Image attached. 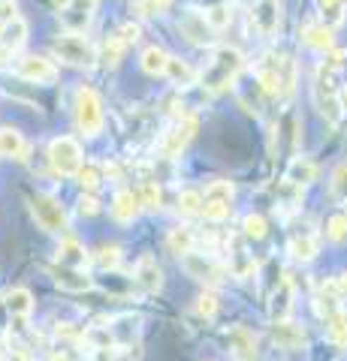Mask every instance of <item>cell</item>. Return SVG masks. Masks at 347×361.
Masks as SVG:
<instances>
[{"instance_id":"6da1fadb","label":"cell","mask_w":347,"mask_h":361,"mask_svg":"<svg viewBox=\"0 0 347 361\" xmlns=\"http://www.w3.org/2000/svg\"><path fill=\"white\" fill-rule=\"evenodd\" d=\"M314 106L323 118H327V123H332V127H339L341 118H344V106H341V87H339V73L329 70L327 63L317 66L314 73Z\"/></svg>"},{"instance_id":"7a4b0ae2","label":"cell","mask_w":347,"mask_h":361,"mask_svg":"<svg viewBox=\"0 0 347 361\" xmlns=\"http://www.w3.org/2000/svg\"><path fill=\"white\" fill-rule=\"evenodd\" d=\"M245 66V54L239 49H233V45H218L215 51H211V63L203 70V87L208 90H223L236 82V75L242 73Z\"/></svg>"},{"instance_id":"3957f363","label":"cell","mask_w":347,"mask_h":361,"mask_svg":"<svg viewBox=\"0 0 347 361\" xmlns=\"http://www.w3.org/2000/svg\"><path fill=\"white\" fill-rule=\"evenodd\" d=\"M49 163L61 178H73L82 169V148L70 135H61L49 145Z\"/></svg>"},{"instance_id":"277c9868","label":"cell","mask_w":347,"mask_h":361,"mask_svg":"<svg viewBox=\"0 0 347 361\" xmlns=\"http://www.w3.org/2000/svg\"><path fill=\"white\" fill-rule=\"evenodd\" d=\"M76 123L85 135H97L103 130V103L91 87L76 90Z\"/></svg>"},{"instance_id":"5b68a950","label":"cell","mask_w":347,"mask_h":361,"mask_svg":"<svg viewBox=\"0 0 347 361\" xmlns=\"http://www.w3.org/2000/svg\"><path fill=\"white\" fill-rule=\"evenodd\" d=\"M52 49L61 61L73 63V66H94V61H97L94 45L85 37H79V33H64V37H58L52 42Z\"/></svg>"},{"instance_id":"8992f818","label":"cell","mask_w":347,"mask_h":361,"mask_svg":"<svg viewBox=\"0 0 347 361\" xmlns=\"http://www.w3.org/2000/svg\"><path fill=\"white\" fill-rule=\"evenodd\" d=\"M30 214L46 232H64L66 229V211L52 193H37L30 196Z\"/></svg>"},{"instance_id":"52a82bcc","label":"cell","mask_w":347,"mask_h":361,"mask_svg":"<svg viewBox=\"0 0 347 361\" xmlns=\"http://www.w3.org/2000/svg\"><path fill=\"white\" fill-rule=\"evenodd\" d=\"M182 268L194 280H199V283H206V286H220L223 280H227V268L218 265L215 259L206 256V253H187V256H182Z\"/></svg>"},{"instance_id":"ba28073f","label":"cell","mask_w":347,"mask_h":361,"mask_svg":"<svg viewBox=\"0 0 347 361\" xmlns=\"http://www.w3.org/2000/svg\"><path fill=\"white\" fill-rule=\"evenodd\" d=\"M16 75L25 78V82H33V85H52L54 78H58V66L49 58H42V54H25V58H18V63H16Z\"/></svg>"},{"instance_id":"9c48e42d","label":"cell","mask_w":347,"mask_h":361,"mask_svg":"<svg viewBox=\"0 0 347 361\" xmlns=\"http://www.w3.org/2000/svg\"><path fill=\"white\" fill-rule=\"evenodd\" d=\"M194 133H196V118H184L182 123H178V127H172L170 133L163 135L160 154H163V157H170V160L182 157V151L187 148V142L194 139Z\"/></svg>"},{"instance_id":"30bf717a","label":"cell","mask_w":347,"mask_h":361,"mask_svg":"<svg viewBox=\"0 0 347 361\" xmlns=\"http://www.w3.org/2000/svg\"><path fill=\"white\" fill-rule=\"evenodd\" d=\"M178 27H182L184 37L194 42V45H208L211 42V30L208 21L203 13H196V9H187V13H182V18H178Z\"/></svg>"},{"instance_id":"8fae6325","label":"cell","mask_w":347,"mask_h":361,"mask_svg":"<svg viewBox=\"0 0 347 361\" xmlns=\"http://www.w3.org/2000/svg\"><path fill=\"white\" fill-rule=\"evenodd\" d=\"M133 280H136L145 292H158L163 286V271L158 265V259L148 256V253L139 256V262L133 265Z\"/></svg>"},{"instance_id":"7c38bea8","label":"cell","mask_w":347,"mask_h":361,"mask_svg":"<svg viewBox=\"0 0 347 361\" xmlns=\"http://www.w3.org/2000/svg\"><path fill=\"white\" fill-rule=\"evenodd\" d=\"M293 283L284 277L281 283L275 286V292H272V301H269V316H272V322H284V319H290V313H293Z\"/></svg>"},{"instance_id":"4fadbf2b","label":"cell","mask_w":347,"mask_h":361,"mask_svg":"<svg viewBox=\"0 0 347 361\" xmlns=\"http://www.w3.org/2000/svg\"><path fill=\"white\" fill-rule=\"evenodd\" d=\"M251 21L254 27L263 33V37H272L278 30V21H281V9H278V0H260L251 9Z\"/></svg>"},{"instance_id":"5bb4252c","label":"cell","mask_w":347,"mask_h":361,"mask_svg":"<svg viewBox=\"0 0 347 361\" xmlns=\"http://www.w3.org/2000/svg\"><path fill=\"white\" fill-rule=\"evenodd\" d=\"M139 214H142L139 193H133V190H118L115 199H112V217L118 223H133Z\"/></svg>"},{"instance_id":"9a60e30c","label":"cell","mask_w":347,"mask_h":361,"mask_svg":"<svg viewBox=\"0 0 347 361\" xmlns=\"http://www.w3.org/2000/svg\"><path fill=\"white\" fill-rule=\"evenodd\" d=\"M272 341L281 346V349H287V353H296V349L305 346V331H302L296 322L284 319V322H275L272 325Z\"/></svg>"},{"instance_id":"2e32d148","label":"cell","mask_w":347,"mask_h":361,"mask_svg":"<svg viewBox=\"0 0 347 361\" xmlns=\"http://www.w3.org/2000/svg\"><path fill=\"white\" fill-rule=\"evenodd\" d=\"M30 145L25 142V135L13 127H0V157H9V160H28Z\"/></svg>"},{"instance_id":"e0dca14e","label":"cell","mask_w":347,"mask_h":361,"mask_svg":"<svg viewBox=\"0 0 347 361\" xmlns=\"http://www.w3.org/2000/svg\"><path fill=\"white\" fill-rule=\"evenodd\" d=\"M266 63H257V82L269 97H281V61L263 58Z\"/></svg>"},{"instance_id":"ac0fdd59","label":"cell","mask_w":347,"mask_h":361,"mask_svg":"<svg viewBox=\"0 0 347 361\" xmlns=\"http://www.w3.org/2000/svg\"><path fill=\"white\" fill-rule=\"evenodd\" d=\"M94 4H97V0H70V6L61 9V13H64V25L73 27V30L88 27V21H91V16H94Z\"/></svg>"},{"instance_id":"d6986e66","label":"cell","mask_w":347,"mask_h":361,"mask_svg":"<svg viewBox=\"0 0 347 361\" xmlns=\"http://www.w3.org/2000/svg\"><path fill=\"white\" fill-rule=\"evenodd\" d=\"M25 39H28V25H25V18L21 16L0 27V49L9 51V54L18 51L21 45H25Z\"/></svg>"},{"instance_id":"ffe728a7","label":"cell","mask_w":347,"mask_h":361,"mask_svg":"<svg viewBox=\"0 0 347 361\" xmlns=\"http://www.w3.org/2000/svg\"><path fill=\"white\" fill-rule=\"evenodd\" d=\"M52 274H54V283H58L61 289H66V292H85V289H91V277L82 274L79 268H64V265H58Z\"/></svg>"},{"instance_id":"44dd1931","label":"cell","mask_w":347,"mask_h":361,"mask_svg":"<svg viewBox=\"0 0 347 361\" xmlns=\"http://www.w3.org/2000/svg\"><path fill=\"white\" fill-rule=\"evenodd\" d=\"M85 259H88V250H85L82 241L64 238V241L58 244V262H61L64 268H82Z\"/></svg>"},{"instance_id":"7402d4cb","label":"cell","mask_w":347,"mask_h":361,"mask_svg":"<svg viewBox=\"0 0 347 361\" xmlns=\"http://www.w3.org/2000/svg\"><path fill=\"white\" fill-rule=\"evenodd\" d=\"M299 37L305 39V45H311V49L317 51H329L335 49V39H332V30L327 25H305L299 30Z\"/></svg>"},{"instance_id":"603a6c76","label":"cell","mask_w":347,"mask_h":361,"mask_svg":"<svg viewBox=\"0 0 347 361\" xmlns=\"http://www.w3.org/2000/svg\"><path fill=\"white\" fill-rule=\"evenodd\" d=\"M6 310L13 313V316H30L33 313V295H30V289L25 286H13V289H6Z\"/></svg>"},{"instance_id":"cb8c5ba5","label":"cell","mask_w":347,"mask_h":361,"mask_svg":"<svg viewBox=\"0 0 347 361\" xmlns=\"http://www.w3.org/2000/svg\"><path fill=\"white\" fill-rule=\"evenodd\" d=\"M166 244H170L172 253L187 256V253H194L196 235H194V229H190V226H175V229H170V235H166Z\"/></svg>"},{"instance_id":"d4e9b609","label":"cell","mask_w":347,"mask_h":361,"mask_svg":"<svg viewBox=\"0 0 347 361\" xmlns=\"http://www.w3.org/2000/svg\"><path fill=\"white\" fill-rule=\"evenodd\" d=\"M230 346L242 361H254L257 358V343H254V334L248 329H233L230 334Z\"/></svg>"},{"instance_id":"484cf974","label":"cell","mask_w":347,"mask_h":361,"mask_svg":"<svg viewBox=\"0 0 347 361\" xmlns=\"http://www.w3.org/2000/svg\"><path fill=\"white\" fill-rule=\"evenodd\" d=\"M142 70L148 75H163L166 73V63H170V54H166V49H160V45H148V49L142 51Z\"/></svg>"},{"instance_id":"4316f807","label":"cell","mask_w":347,"mask_h":361,"mask_svg":"<svg viewBox=\"0 0 347 361\" xmlns=\"http://www.w3.org/2000/svg\"><path fill=\"white\" fill-rule=\"evenodd\" d=\"M290 256L299 259V262H311V259L317 256V238L311 232L293 235V238H290Z\"/></svg>"},{"instance_id":"83f0119b","label":"cell","mask_w":347,"mask_h":361,"mask_svg":"<svg viewBox=\"0 0 347 361\" xmlns=\"http://www.w3.org/2000/svg\"><path fill=\"white\" fill-rule=\"evenodd\" d=\"M314 178H317V166L308 163V160H302V157H296V160L290 163V169H287V184L305 187V184H311Z\"/></svg>"},{"instance_id":"f1b7e54d","label":"cell","mask_w":347,"mask_h":361,"mask_svg":"<svg viewBox=\"0 0 347 361\" xmlns=\"http://www.w3.org/2000/svg\"><path fill=\"white\" fill-rule=\"evenodd\" d=\"M124 49H127V45L121 42L118 33H115V37H106L103 51H100V61H103L106 70H115V66L121 63V58H124Z\"/></svg>"},{"instance_id":"f546056e","label":"cell","mask_w":347,"mask_h":361,"mask_svg":"<svg viewBox=\"0 0 347 361\" xmlns=\"http://www.w3.org/2000/svg\"><path fill=\"white\" fill-rule=\"evenodd\" d=\"M233 277H251L257 274V262L242 250V241H233Z\"/></svg>"},{"instance_id":"4dcf8cb0","label":"cell","mask_w":347,"mask_h":361,"mask_svg":"<svg viewBox=\"0 0 347 361\" xmlns=\"http://www.w3.org/2000/svg\"><path fill=\"white\" fill-rule=\"evenodd\" d=\"M163 75H170L172 78V85H178V87H190L194 85V70L184 63V61H178V58H170V63H166V73Z\"/></svg>"},{"instance_id":"1f68e13d","label":"cell","mask_w":347,"mask_h":361,"mask_svg":"<svg viewBox=\"0 0 347 361\" xmlns=\"http://www.w3.org/2000/svg\"><path fill=\"white\" fill-rule=\"evenodd\" d=\"M327 331L332 337V343L347 346V313L344 310H335L327 316Z\"/></svg>"},{"instance_id":"d6a6232c","label":"cell","mask_w":347,"mask_h":361,"mask_svg":"<svg viewBox=\"0 0 347 361\" xmlns=\"http://www.w3.org/2000/svg\"><path fill=\"white\" fill-rule=\"evenodd\" d=\"M178 214L199 217V214H203V193H199V190H184V193L178 196Z\"/></svg>"},{"instance_id":"836d02e7","label":"cell","mask_w":347,"mask_h":361,"mask_svg":"<svg viewBox=\"0 0 347 361\" xmlns=\"http://www.w3.org/2000/svg\"><path fill=\"white\" fill-rule=\"evenodd\" d=\"M203 202H233V184L230 180H223V178L211 180V184L206 187Z\"/></svg>"},{"instance_id":"e575fe53","label":"cell","mask_w":347,"mask_h":361,"mask_svg":"<svg viewBox=\"0 0 347 361\" xmlns=\"http://www.w3.org/2000/svg\"><path fill=\"white\" fill-rule=\"evenodd\" d=\"M206 21H208V27L211 30H223L233 21V9L227 4H218V6H211L208 13H206Z\"/></svg>"},{"instance_id":"d590c367","label":"cell","mask_w":347,"mask_h":361,"mask_svg":"<svg viewBox=\"0 0 347 361\" xmlns=\"http://www.w3.org/2000/svg\"><path fill=\"white\" fill-rule=\"evenodd\" d=\"M230 214H233L230 202H203V217L208 223H223V220H230Z\"/></svg>"},{"instance_id":"8d00e7d4","label":"cell","mask_w":347,"mask_h":361,"mask_svg":"<svg viewBox=\"0 0 347 361\" xmlns=\"http://www.w3.org/2000/svg\"><path fill=\"white\" fill-rule=\"evenodd\" d=\"M329 190H332V199L335 202H347V163L335 166L332 180H329Z\"/></svg>"},{"instance_id":"74e56055","label":"cell","mask_w":347,"mask_h":361,"mask_svg":"<svg viewBox=\"0 0 347 361\" xmlns=\"http://www.w3.org/2000/svg\"><path fill=\"white\" fill-rule=\"evenodd\" d=\"M76 178H79V184H82L85 190H97L100 180H103V169L94 166V163H82V169L76 172Z\"/></svg>"},{"instance_id":"f35d334b","label":"cell","mask_w":347,"mask_h":361,"mask_svg":"<svg viewBox=\"0 0 347 361\" xmlns=\"http://www.w3.org/2000/svg\"><path fill=\"white\" fill-rule=\"evenodd\" d=\"M139 202H142V208H151V211H160V187L154 184V180H145L142 190H139Z\"/></svg>"},{"instance_id":"ab89813d","label":"cell","mask_w":347,"mask_h":361,"mask_svg":"<svg viewBox=\"0 0 347 361\" xmlns=\"http://www.w3.org/2000/svg\"><path fill=\"white\" fill-rule=\"evenodd\" d=\"M242 229H245V238H254V241L266 238V220L260 217V214H248L245 223H242Z\"/></svg>"},{"instance_id":"60d3db41","label":"cell","mask_w":347,"mask_h":361,"mask_svg":"<svg viewBox=\"0 0 347 361\" xmlns=\"http://www.w3.org/2000/svg\"><path fill=\"white\" fill-rule=\"evenodd\" d=\"M327 235H329V241H335V244H341L347 238V214H335V217H329Z\"/></svg>"},{"instance_id":"b9f144b4","label":"cell","mask_w":347,"mask_h":361,"mask_svg":"<svg viewBox=\"0 0 347 361\" xmlns=\"http://www.w3.org/2000/svg\"><path fill=\"white\" fill-rule=\"evenodd\" d=\"M94 259H97V265H100V268H118V262H121V247H115V244L100 247Z\"/></svg>"},{"instance_id":"7bdbcfd3","label":"cell","mask_w":347,"mask_h":361,"mask_svg":"<svg viewBox=\"0 0 347 361\" xmlns=\"http://www.w3.org/2000/svg\"><path fill=\"white\" fill-rule=\"evenodd\" d=\"M196 313L203 316V319H211V316L218 313V295H215V292H208V289H206L203 295L196 298Z\"/></svg>"},{"instance_id":"ee69618b","label":"cell","mask_w":347,"mask_h":361,"mask_svg":"<svg viewBox=\"0 0 347 361\" xmlns=\"http://www.w3.org/2000/svg\"><path fill=\"white\" fill-rule=\"evenodd\" d=\"M293 85H296V63L290 58H284L281 61V94L290 97L293 94Z\"/></svg>"},{"instance_id":"f6af8a7d","label":"cell","mask_w":347,"mask_h":361,"mask_svg":"<svg viewBox=\"0 0 347 361\" xmlns=\"http://www.w3.org/2000/svg\"><path fill=\"white\" fill-rule=\"evenodd\" d=\"M170 6H172V0H142L139 16H158V13H166Z\"/></svg>"},{"instance_id":"bcb514c9","label":"cell","mask_w":347,"mask_h":361,"mask_svg":"<svg viewBox=\"0 0 347 361\" xmlns=\"http://www.w3.org/2000/svg\"><path fill=\"white\" fill-rule=\"evenodd\" d=\"M13 18H18V4L16 0H0V27L9 25Z\"/></svg>"},{"instance_id":"7dc6e473","label":"cell","mask_w":347,"mask_h":361,"mask_svg":"<svg viewBox=\"0 0 347 361\" xmlns=\"http://www.w3.org/2000/svg\"><path fill=\"white\" fill-rule=\"evenodd\" d=\"M344 61H347V51H344V49H329L327 58H323V63H327L329 70H335V73H339L341 66H344Z\"/></svg>"},{"instance_id":"c3c4849f","label":"cell","mask_w":347,"mask_h":361,"mask_svg":"<svg viewBox=\"0 0 347 361\" xmlns=\"http://www.w3.org/2000/svg\"><path fill=\"white\" fill-rule=\"evenodd\" d=\"M118 37H121V42H124V45H130V42H139L142 30H139V25H133V21H127V25L118 30Z\"/></svg>"},{"instance_id":"681fc988","label":"cell","mask_w":347,"mask_h":361,"mask_svg":"<svg viewBox=\"0 0 347 361\" xmlns=\"http://www.w3.org/2000/svg\"><path fill=\"white\" fill-rule=\"evenodd\" d=\"M97 211H100V202L94 196H82L79 199V214H85V217H94Z\"/></svg>"},{"instance_id":"f907efd6","label":"cell","mask_w":347,"mask_h":361,"mask_svg":"<svg viewBox=\"0 0 347 361\" xmlns=\"http://www.w3.org/2000/svg\"><path fill=\"white\" fill-rule=\"evenodd\" d=\"M335 286H339V289L344 292V295H347V271H344V274L339 277V283H335Z\"/></svg>"},{"instance_id":"816d5d0a","label":"cell","mask_w":347,"mask_h":361,"mask_svg":"<svg viewBox=\"0 0 347 361\" xmlns=\"http://www.w3.org/2000/svg\"><path fill=\"white\" fill-rule=\"evenodd\" d=\"M52 6L54 9H66V6H70V0H52Z\"/></svg>"},{"instance_id":"f5cc1de1","label":"cell","mask_w":347,"mask_h":361,"mask_svg":"<svg viewBox=\"0 0 347 361\" xmlns=\"http://www.w3.org/2000/svg\"><path fill=\"white\" fill-rule=\"evenodd\" d=\"M341 106H344V111H347V90H341Z\"/></svg>"},{"instance_id":"db71d44e","label":"cell","mask_w":347,"mask_h":361,"mask_svg":"<svg viewBox=\"0 0 347 361\" xmlns=\"http://www.w3.org/2000/svg\"><path fill=\"white\" fill-rule=\"evenodd\" d=\"M49 361H66V358H58V355H54V358H49Z\"/></svg>"},{"instance_id":"11a10c76","label":"cell","mask_w":347,"mask_h":361,"mask_svg":"<svg viewBox=\"0 0 347 361\" xmlns=\"http://www.w3.org/2000/svg\"><path fill=\"white\" fill-rule=\"evenodd\" d=\"M341 4H347V0H341Z\"/></svg>"}]
</instances>
